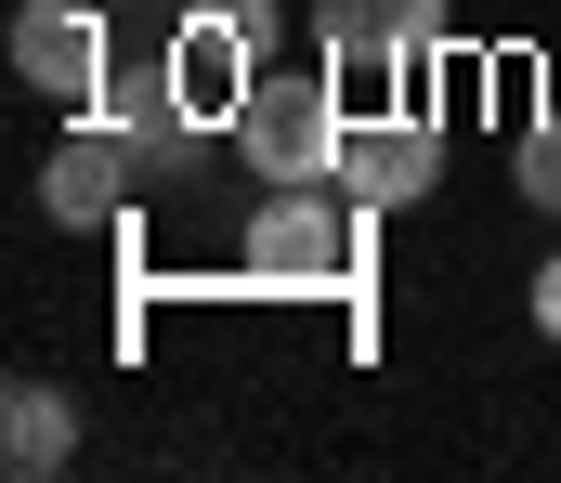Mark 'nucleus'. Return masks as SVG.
Returning a JSON list of instances; mask_svg holds the SVG:
<instances>
[{"mask_svg": "<svg viewBox=\"0 0 561 483\" xmlns=\"http://www.w3.org/2000/svg\"><path fill=\"white\" fill-rule=\"evenodd\" d=\"M313 53L353 79V92H405L444 66V0H313Z\"/></svg>", "mask_w": 561, "mask_h": 483, "instance_id": "4", "label": "nucleus"}, {"mask_svg": "<svg viewBox=\"0 0 561 483\" xmlns=\"http://www.w3.org/2000/svg\"><path fill=\"white\" fill-rule=\"evenodd\" d=\"M236 262H249V288H366V196L275 183L236 222Z\"/></svg>", "mask_w": 561, "mask_h": 483, "instance_id": "2", "label": "nucleus"}, {"mask_svg": "<svg viewBox=\"0 0 561 483\" xmlns=\"http://www.w3.org/2000/svg\"><path fill=\"white\" fill-rule=\"evenodd\" d=\"M431 170H444V131H431V105H405V92L340 131V196H366V209H419Z\"/></svg>", "mask_w": 561, "mask_h": 483, "instance_id": "7", "label": "nucleus"}, {"mask_svg": "<svg viewBox=\"0 0 561 483\" xmlns=\"http://www.w3.org/2000/svg\"><path fill=\"white\" fill-rule=\"evenodd\" d=\"M510 183H523V196H536V209L561 222V105H536V131L510 145Z\"/></svg>", "mask_w": 561, "mask_h": 483, "instance_id": "9", "label": "nucleus"}, {"mask_svg": "<svg viewBox=\"0 0 561 483\" xmlns=\"http://www.w3.org/2000/svg\"><path fill=\"white\" fill-rule=\"evenodd\" d=\"M79 458V392H53V379H13L0 392V471L13 483H39V471H66Z\"/></svg>", "mask_w": 561, "mask_h": 483, "instance_id": "8", "label": "nucleus"}, {"mask_svg": "<svg viewBox=\"0 0 561 483\" xmlns=\"http://www.w3.org/2000/svg\"><path fill=\"white\" fill-rule=\"evenodd\" d=\"M157 170L170 158H157L144 131H118L105 105H79V131H66L53 170H39V209H53V222H131V196L157 183Z\"/></svg>", "mask_w": 561, "mask_h": 483, "instance_id": "5", "label": "nucleus"}, {"mask_svg": "<svg viewBox=\"0 0 561 483\" xmlns=\"http://www.w3.org/2000/svg\"><path fill=\"white\" fill-rule=\"evenodd\" d=\"M170 105H183V131H236V105H249V79L275 66V0H196L183 26H170Z\"/></svg>", "mask_w": 561, "mask_h": 483, "instance_id": "3", "label": "nucleus"}, {"mask_svg": "<svg viewBox=\"0 0 561 483\" xmlns=\"http://www.w3.org/2000/svg\"><path fill=\"white\" fill-rule=\"evenodd\" d=\"M105 66H118V26H105L92 0H26V13H13V79H26V92L92 105Z\"/></svg>", "mask_w": 561, "mask_h": 483, "instance_id": "6", "label": "nucleus"}, {"mask_svg": "<svg viewBox=\"0 0 561 483\" xmlns=\"http://www.w3.org/2000/svg\"><path fill=\"white\" fill-rule=\"evenodd\" d=\"M340 131H353V79L313 53V66H262L249 79V105H236V158H249V183H340Z\"/></svg>", "mask_w": 561, "mask_h": 483, "instance_id": "1", "label": "nucleus"}, {"mask_svg": "<svg viewBox=\"0 0 561 483\" xmlns=\"http://www.w3.org/2000/svg\"><path fill=\"white\" fill-rule=\"evenodd\" d=\"M523 301H536V326H549V340H561V249H549V262H536V288H523Z\"/></svg>", "mask_w": 561, "mask_h": 483, "instance_id": "10", "label": "nucleus"}]
</instances>
